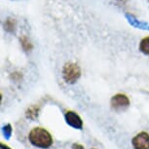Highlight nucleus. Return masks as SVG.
Segmentation results:
<instances>
[{
	"instance_id": "1",
	"label": "nucleus",
	"mask_w": 149,
	"mask_h": 149,
	"mask_svg": "<svg viewBox=\"0 0 149 149\" xmlns=\"http://www.w3.org/2000/svg\"><path fill=\"white\" fill-rule=\"evenodd\" d=\"M29 142L33 146H36V147L42 149H47L51 147L53 144V137L51 134L46 129L41 127L33 128L29 132Z\"/></svg>"
},
{
	"instance_id": "2",
	"label": "nucleus",
	"mask_w": 149,
	"mask_h": 149,
	"mask_svg": "<svg viewBox=\"0 0 149 149\" xmlns=\"http://www.w3.org/2000/svg\"><path fill=\"white\" fill-rule=\"evenodd\" d=\"M81 76V68L78 64L74 63H68L64 64L63 68V80L67 84L76 83Z\"/></svg>"
},
{
	"instance_id": "3",
	"label": "nucleus",
	"mask_w": 149,
	"mask_h": 149,
	"mask_svg": "<svg viewBox=\"0 0 149 149\" xmlns=\"http://www.w3.org/2000/svg\"><path fill=\"white\" fill-rule=\"evenodd\" d=\"M110 105L115 111H124L130 106V100L125 94H116L111 97Z\"/></svg>"
},
{
	"instance_id": "4",
	"label": "nucleus",
	"mask_w": 149,
	"mask_h": 149,
	"mask_svg": "<svg viewBox=\"0 0 149 149\" xmlns=\"http://www.w3.org/2000/svg\"><path fill=\"white\" fill-rule=\"evenodd\" d=\"M134 149H149V134L140 132L132 139Z\"/></svg>"
},
{
	"instance_id": "5",
	"label": "nucleus",
	"mask_w": 149,
	"mask_h": 149,
	"mask_svg": "<svg viewBox=\"0 0 149 149\" xmlns=\"http://www.w3.org/2000/svg\"><path fill=\"white\" fill-rule=\"evenodd\" d=\"M64 118H65L66 123L68 124L70 127L78 129V130H82L83 128V121L81 117L78 115L76 112L68 110L64 114Z\"/></svg>"
},
{
	"instance_id": "6",
	"label": "nucleus",
	"mask_w": 149,
	"mask_h": 149,
	"mask_svg": "<svg viewBox=\"0 0 149 149\" xmlns=\"http://www.w3.org/2000/svg\"><path fill=\"white\" fill-rule=\"evenodd\" d=\"M39 110H40V107L37 105H32L27 109L26 112V116L27 119H31V120H35L37 119L38 114H39Z\"/></svg>"
},
{
	"instance_id": "7",
	"label": "nucleus",
	"mask_w": 149,
	"mask_h": 149,
	"mask_svg": "<svg viewBox=\"0 0 149 149\" xmlns=\"http://www.w3.org/2000/svg\"><path fill=\"white\" fill-rule=\"evenodd\" d=\"M19 43H21L22 48L26 52H29L32 50L33 46H32L31 42L29 40V38H27L26 36H22V37H19Z\"/></svg>"
},
{
	"instance_id": "8",
	"label": "nucleus",
	"mask_w": 149,
	"mask_h": 149,
	"mask_svg": "<svg viewBox=\"0 0 149 149\" xmlns=\"http://www.w3.org/2000/svg\"><path fill=\"white\" fill-rule=\"evenodd\" d=\"M139 51L144 55L149 56V37L143 38L139 43Z\"/></svg>"
},
{
	"instance_id": "9",
	"label": "nucleus",
	"mask_w": 149,
	"mask_h": 149,
	"mask_svg": "<svg viewBox=\"0 0 149 149\" xmlns=\"http://www.w3.org/2000/svg\"><path fill=\"white\" fill-rule=\"evenodd\" d=\"M4 29L8 32H14L16 29V21L14 19L8 18L4 22Z\"/></svg>"
},
{
	"instance_id": "10",
	"label": "nucleus",
	"mask_w": 149,
	"mask_h": 149,
	"mask_svg": "<svg viewBox=\"0 0 149 149\" xmlns=\"http://www.w3.org/2000/svg\"><path fill=\"white\" fill-rule=\"evenodd\" d=\"M2 132H3L4 136L7 137V139H10L11 134H12V126H11V124H7V125H5L3 129H2Z\"/></svg>"
},
{
	"instance_id": "11",
	"label": "nucleus",
	"mask_w": 149,
	"mask_h": 149,
	"mask_svg": "<svg viewBox=\"0 0 149 149\" xmlns=\"http://www.w3.org/2000/svg\"><path fill=\"white\" fill-rule=\"evenodd\" d=\"M71 148L72 149H85L84 148V146L82 144H79V143H73Z\"/></svg>"
},
{
	"instance_id": "12",
	"label": "nucleus",
	"mask_w": 149,
	"mask_h": 149,
	"mask_svg": "<svg viewBox=\"0 0 149 149\" xmlns=\"http://www.w3.org/2000/svg\"><path fill=\"white\" fill-rule=\"evenodd\" d=\"M0 149H12V148H10L9 146H7V145H5L4 143H0Z\"/></svg>"
},
{
	"instance_id": "13",
	"label": "nucleus",
	"mask_w": 149,
	"mask_h": 149,
	"mask_svg": "<svg viewBox=\"0 0 149 149\" xmlns=\"http://www.w3.org/2000/svg\"><path fill=\"white\" fill-rule=\"evenodd\" d=\"M92 149H95V148H92Z\"/></svg>"
}]
</instances>
